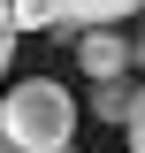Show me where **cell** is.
Returning <instances> with one entry per match:
<instances>
[{
  "mask_svg": "<svg viewBox=\"0 0 145 153\" xmlns=\"http://www.w3.org/2000/svg\"><path fill=\"white\" fill-rule=\"evenodd\" d=\"M0 123H8L31 153H69V138H76V100H69V84H54V76H23L16 92L0 100Z\"/></svg>",
  "mask_w": 145,
  "mask_h": 153,
  "instance_id": "1",
  "label": "cell"
},
{
  "mask_svg": "<svg viewBox=\"0 0 145 153\" xmlns=\"http://www.w3.org/2000/svg\"><path fill=\"white\" fill-rule=\"evenodd\" d=\"M76 61H84V76H92V84H107V76H130L138 46H130L115 23H92V31H76Z\"/></svg>",
  "mask_w": 145,
  "mask_h": 153,
  "instance_id": "2",
  "label": "cell"
},
{
  "mask_svg": "<svg viewBox=\"0 0 145 153\" xmlns=\"http://www.w3.org/2000/svg\"><path fill=\"white\" fill-rule=\"evenodd\" d=\"M16 31H84V16H76V0H16Z\"/></svg>",
  "mask_w": 145,
  "mask_h": 153,
  "instance_id": "3",
  "label": "cell"
},
{
  "mask_svg": "<svg viewBox=\"0 0 145 153\" xmlns=\"http://www.w3.org/2000/svg\"><path fill=\"white\" fill-rule=\"evenodd\" d=\"M130 107H138V84H130V76H107V84L92 92V115H99V123H130Z\"/></svg>",
  "mask_w": 145,
  "mask_h": 153,
  "instance_id": "4",
  "label": "cell"
},
{
  "mask_svg": "<svg viewBox=\"0 0 145 153\" xmlns=\"http://www.w3.org/2000/svg\"><path fill=\"white\" fill-rule=\"evenodd\" d=\"M145 0H76V16H84V31L92 23H122V16H138Z\"/></svg>",
  "mask_w": 145,
  "mask_h": 153,
  "instance_id": "5",
  "label": "cell"
},
{
  "mask_svg": "<svg viewBox=\"0 0 145 153\" xmlns=\"http://www.w3.org/2000/svg\"><path fill=\"white\" fill-rule=\"evenodd\" d=\"M122 138H130V153H145V84H138V107H130V123H122Z\"/></svg>",
  "mask_w": 145,
  "mask_h": 153,
  "instance_id": "6",
  "label": "cell"
},
{
  "mask_svg": "<svg viewBox=\"0 0 145 153\" xmlns=\"http://www.w3.org/2000/svg\"><path fill=\"white\" fill-rule=\"evenodd\" d=\"M8 46H16V0H0V69H8Z\"/></svg>",
  "mask_w": 145,
  "mask_h": 153,
  "instance_id": "7",
  "label": "cell"
},
{
  "mask_svg": "<svg viewBox=\"0 0 145 153\" xmlns=\"http://www.w3.org/2000/svg\"><path fill=\"white\" fill-rule=\"evenodd\" d=\"M0 153H31V146H23V138L8 130V123H0Z\"/></svg>",
  "mask_w": 145,
  "mask_h": 153,
  "instance_id": "8",
  "label": "cell"
}]
</instances>
